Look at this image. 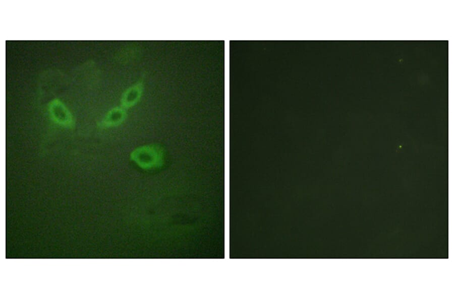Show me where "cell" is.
Masks as SVG:
<instances>
[{
    "label": "cell",
    "instance_id": "cell-1",
    "mask_svg": "<svg viewBox=\"0 0 454 299\" xmlns=\"http://www.w3.org/2000/svg\"><path fill=\"white\" fill-rule=\"evenodd\" d=\"M130 160L143 170H153L162 166L164 153L162 148L156 144L143 145L134 149Z\"/></svg>",
    "mask_w": 454,
    "mask_h": 299
},
{
    "label": "cell",
    "instance_id": "cell-2",
    "mask_svg": "<svg viewBox=\"0 0 454 299\" xmlns=\"http://www.w3.org/2000/svg\"><path fill=\"white\" fill-rule=\"evenodd\" d=\"M48 111L52 120L57 124L68 127L73 125L71 113L59 100H54L49 104Z\"/></svg>",
    "mask_w": 454,
    "mask_h": 299
},
{
    "label": "cell",
    "instance_id": "cell-3",
    "mask_svg": "<svg viewBox=\"0 0 454 299\" xmlns=\"http://www.w3.org/2000/svg\"><path fill=\"white\" fill-rule=\"evenodd\" d=\"M144 86L142 79L126 89L121 96V106L127 110L137 105L142 96Z\"/></svg>",
    "mask_w": 454,
    "mask_h": 299
},
{
    "label": "cell",
    "instance_id": "cell-4",
    "mask_svg": "<svg viewBox=\"0 0 454 299\" xmlns=\"http://www.w3.org/2000/svg\"><path fill=\"white\" fill-rule=\"evenodd\" d=\"M127 117V110L122 106L115 107L111 109L100 122L99 126L102 128H109L118 126L123 124Z\"/></svg>",
    "mask_w": 454,
    "mask_h": 299
}]
</instances>
